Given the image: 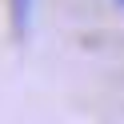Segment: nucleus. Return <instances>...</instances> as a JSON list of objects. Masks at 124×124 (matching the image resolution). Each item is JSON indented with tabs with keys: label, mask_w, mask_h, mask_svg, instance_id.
Segmentation results:
<instances>
[{
	"label": "nucleus",
	"mask_w": 124,
	"mask_h": 124,
	"mask_svg": "<svg viewBox=\"0 0 124 124\" xmlns=\"http://www.w3.org/2000/svg\"><path fill=\"white\" fill-rule=\"evenodd\" d=\"M32 4L36 0H8V8H12V28H16V36L28 32V24H32Z\"/></svg>",
	"instance_id": "1"
},
{
	"label": "nucleus",
	"mask_w": 124,
	"mask_h": 124,
	"mask_svg": "<svg viewBox=\"0 0 124 124\" xmlns=\"http://www.w3.org/2000/svg\"><path fill=\"white\" fill-rule=\"evenodd\" d=\"M120 4H124V0H120Z\"/></svg>",
	"instance_id": "2"
}]
</instances>
